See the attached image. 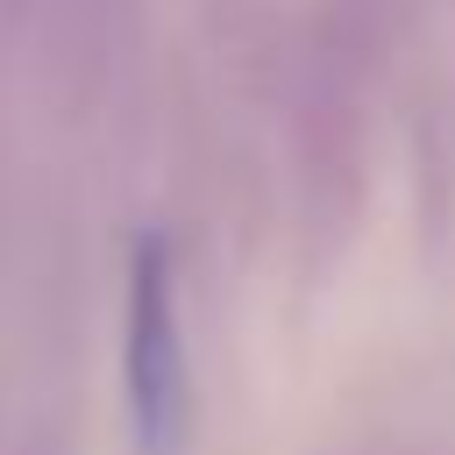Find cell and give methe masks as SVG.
<instances>
[{
    "label": "cell",
    "instance_id": "cell-1",
    "mask_svg": "<svg viewBox=\"0 0 455 455\" xmlns=\"http://www.w3.org/2000/svg\"><path fill=\"white\" fill-rule=\"evenodd\" d=\"M121 363H128V419H135V448L142 455H178L185 441V327H178V270H171V242L142 235L128 256V334H121Z\"/></svg>",
    "mask_w": 455,
    "mask_h": 455
}]
</instances>
